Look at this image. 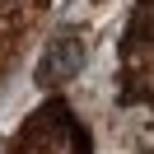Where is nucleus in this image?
Segmentation results:
<instances>
[{"label":"nucleus","mask_w":154,"mask_h":154,"mask_svg":"<svg viewBox=\"0 0 154 154\" xmlns=\"http://www.w3.org/2000/svg\"><path fill=\"white\" fill-rule=\"evenodd\" d=\"M79 66H84V38H79L75 28H66V33L51 38L47 51H42V61H38V84H66V79L79 75Z\"/></svg>","instance_id":"obj_1"}]
</instances>
